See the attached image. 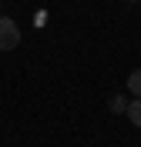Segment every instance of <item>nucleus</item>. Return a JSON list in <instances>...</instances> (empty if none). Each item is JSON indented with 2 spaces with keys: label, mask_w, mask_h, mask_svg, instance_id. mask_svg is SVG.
I'll list each match as a JSON object with an SVG mask.
<instances>
[{
  "label": "nucleus",
  "mask_w": 141,
  "mask_h": 147,
  "mask_svg": "<svg viewBox=\"0 0 141 147\" xmlns=\"http://www.w3.org/2000/svg\"><path fill=\"white\" fill-rule=\"evenodd\" d=\"M17 44H20V27H17V20L0 17V50H17Z\"/></svg>",
  "instance_id": "f257e3e1"
},
{
  "label": "nucleus",
  "mask_w": 141,
  "mask_h": 147,
  "mask_svg": "<svg viewBox=\"0 0 141 147\" xmlns=\"http://www.w3.org/2000/svg\"><path fill=\"white\" fill-rule=\"evenodd\" d=\"M124 114H128V120H131L134 127L141 130V97H134V100L128 104V110H124Z\"/></svg>",
  "instance_id": "f03ea898"
},
{
  "label": "nucleus",
  "mask_w": 141,
  "mask_h": 147,
  "mask_svg": "<svg viewBox=\"0 0 141 147\" xmlns=\"http://www.w3.org/2000/svg\"><path fill=\"white\" fill-rule=\"evenodd\" d=\"M128 90H131L134 97H141V67L128 74Z\"/></svg>",
  "instance_id": "7ed1b4c3"
},
{
  "label": "nucleus",
  "mask_w": 141,
  "mask_h": 147,
  "mask_svg": "<svg viewBox=\"0 0 141 147\" xmlns=\"http://www.w3.org/2000/svg\"><path fill=\"white\" fill-rule=\"evenodd\" d=\"M111 110H114V114H124V110H128V100H124V94H114V97H111Z\"/></svg>",
  "instance_id": "20e7f679"
},
{
  "label": "nucleus",
  "mask_w": 141,
  "mask_h": 147,
  "mask_svg": "<svg viewBox=\"0 0 141 147\" xmlns=\"http://www.w3.org/2000/svg\"><path fill=\"white\" fill-rule=\"evenodd\" d=\"M124 3H128V0H124Z\"/></svg>",
  "instance_id": "39448f33"
}]
</instances>
